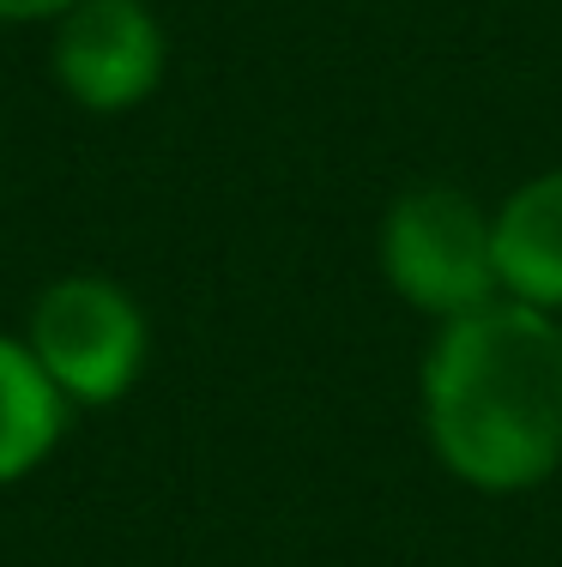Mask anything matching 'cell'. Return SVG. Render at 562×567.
<instances>
[{
  "label": "cell",
  "mask_w": 562,
  "mask_h": 567,
  "mask_svg": "<svg viewBox=\"0 0 562 567\" xmlns=\"http://www.w3.org/2000/svg\"><path fill=\"white\" fill-rule=\"evenodd\" d=\"M423 423L436 458L484 495H520L562 465V327L527 302L441 320L423 357Z\"/></svg>",
  "instance_id": "6da1fadb"
},
{
  "label": "cell",
  "mask_w": 562,
  "mask_h": 567,
  "mask_svg": "<svg viewBox=\"0 0 562 567\" xmlns=\"http://www.w3.org/2000/svg\"><path fill=\"white\" fill-rule=\"evenodd\" d=\"M381 272L411 308L460 320L497 302V236L460 187H411L381 224Z\"/></svg>",
  "instance_id": "7a4b0ae2"
},
{
  "label": "cell",
  "mask_w": 562,
  "mask_h": 567,
  "mask_svg": "<svg viewBox=\"0 0 562 567\" xmlns=\"http://www.w3.org/2000/svg\"><path fill=\"white\" fill-rule=\"evenodd\" d=\"M31 357L61 399L115 404L145 369V315L110 278H61L31 308Z\"/></svg>",
  "instance_id": "3957f363"
},
{
  "label": "cell",
  "mask_w": 562,
  "mask_h": 567,
  "mask_svg": "<svg viewBox=\"0 0 562 567\" xmlns=\"http://www.w3.org/2000/svg\"><path fill=\"white\" fill-rule=\"evenodd\" d=\"M55 79L79 110L122 115L164 79V24L145 0H73L55 19Z\"/></svg>",
  "instance_id": "277c9868"
},
{
  "label": "cell",
  "mask_w": 562,
  "mask_h": 567,
  "mask_svg": "<svg viewBox=\"0 0 562 567\" xmlns=\"http://www.w3.org/2000/svg\"><path fill=\"white\" fill-rule=\"evenodd\" d=\"M490 236H497V278L508 302L562 315V169L520 182L490 218Z\"/></svg>",
  "instance_id": "5b68a950"
},
{
  "label": "cell",
  "mask_w": 562,
  "mask_h": 567,
  "mask_svg": "<svg viewBox=\"0 0 562 567\" xmlns=\"http://www.w3.org/2000/svg\"><path fill=\"white\" fill-rule=\"evenodd\" d=\"M67 399L31 357V344L0 339V483H19L55 453Z\"/></svg>",
  "instance_id": "8992f818"
},
{
  "label": "cell",
  "mask_w": 562,
  "mask_h": 567,
  "mask_svg": "<svg viewBox=\"0 0 562 567\" xmlns=\"http://www.w3.org/2000/svg\"><path fill=\"white\" fill-rule=\"evenodd\" d=\"M73 0H0V24H31V19H61Z\"/></svg>",
  "instance_id": "52a82bcc"
}]
</instances>
